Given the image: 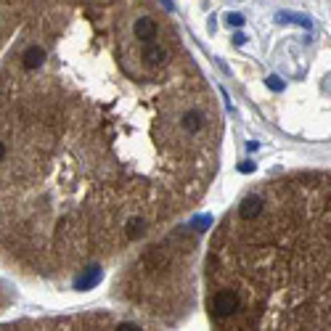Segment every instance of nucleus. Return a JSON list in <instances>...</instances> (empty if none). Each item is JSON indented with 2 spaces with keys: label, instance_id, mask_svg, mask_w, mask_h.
I'll return each mask as SVG.
<instances>
[{
  "label": "nucleus",
  "instance_id": "1",
  "mask_svg": "<svg viewBox=\"0 0 331 331\" xmlns=\"http://www.w3.org/2000/svg\"><path fill=\"white\" fill-rule=\"evenodd\" d=\"M238 310H241V297H238V291L220 289L217 294L212 297V318H217V321H225V318L236 315Z\"/></svg>",
  "mask_w": 331,
  "mask_h": 331
},
{
  "label": "nucleus",
  "instance_id": "2",
  "mask_svg": "<svg viewBox=\"0 0 331 331\" xmlns=\"http://www.w3.org/2000/svg\"><path fill=\"white\" fill-rule=\"evenodd\" d=\"M133 37L138 43H157V37H159V22H157V19H151L148 14L135 16V22H133Z\"/></svg>",
  "mask_w": 331,
  "mask_h": 331
},
{
  "label": "nucleus",
  "instance_id": "3",
  "mask_svg": "<svg viewBox=\"0 0 331 331\" xmlns=\"http://www.w3.org/2000/svg\"><path fill=\"white\" fill-rule=\"evenodd\" d=\"M101 268L98 265H93V268H88V270H82V276H77L74 278V289H90V286H95V284L101 281Z\"/></svg>",
  "mask_w": 331,
  "mask_h": 331
},
{
  "label": "nucleus",
  "instance_id": "4",
  "mask_svg": "<svg viewBox=\"0 0 331 331\" xmlns=\"http://www.w3.org/2000/svg\"><path fill=\"white\" fill-rule=\"evenodd\" d=\"M278 22H294V24H300V27H305V29H313V22H310L307 16H302V14H286V11H281V14H278Z\"/></svg>",
  "mask_w": 331,
  "mask_h": 331
},
{
  "label": "nucleus",
  "instance_id": "5",
  "mask_svg": "<svg viewBox=\"0 0 331 331\" xmlns=\"http://www.w3.org/2000/svg\"><path fill=\"white\" fill-rule=\"evenodd\" d=\"M268 88L273 90V93H281V90L286 88V85H284V80H281L278 74H270V77H268Z\"/></svg>",
  "mask_w": 331,
  "mask_h": 331
},
{
  "label": "nucleus",
  "instance_id": "6",
  "mask_svg": "<svg viewBox=\"0 0 331 331\" xmlns=\"http://www.w3.org/2000/svg\"><path fill=\"white\" fill-rule=\"evenodd\" d=\"M225 24H228V27H241L244 16L241 14H228V16H225Z\"/></svg>",
  "mask_w": 331,
  "mask_h": 331
},
{
  "label": "nucleus",
  "instance_id": "7",
  "mask_svg": "<svg viewBox=\"0 0 331 331\" xmlns=\"http://www.w3.org/2000/svg\"><path fill=\"white\" fill-rule=\"evenodd\" d=\"M114 331H143L138 326V323H130V321H125V323H119V326H117Z\"/></svg>",
  "mask_w": 331,
  "mask_h": 331
},
{
  "label": "nucleus",
  "instance_id": "8",
  "mask_svg": "<svg viewBox=\"0 0 331 331\" xmlns=\"http://www.w3.org/2000/svg\"><path fill=\"white\" fill-rule=\"evenodd\" d=\"M238 170H241V172H255V162H249V159L241 162V165H238Z\"/></svg>",
  "mask_w": 331,
  "mask_h": 331
},
{
  "label": "nucleus",
  "instance_id": "9",
  "mask_svg": "<svg viewBox=\"0 0 331 331\" xmlns=\"http://www.w3.org/2000/svg\"><path fill=\"white\" fill-rule=\"evenodd\" d=\"M246 43V35L244 32H236V35H233V45H244Z\"/></svg>",
  "mask_w": 331,
  "mask_h": 331
},
{
  "label": "nucleus",
  "instance_id": "10",
  "mask_svg": "<svg viewBox=\"0 0 331 331\" xmlns=\"http://www.w3.org/2000/svg\"><path fill=\"white\" fill-rule=\"evenodd\" d=\"M257 146H260L257 141H249V143H246V148H249V151H257Z\"/></svg>",
  "mask_w": 331,
  "mask_h": 331
}]
</instances>
